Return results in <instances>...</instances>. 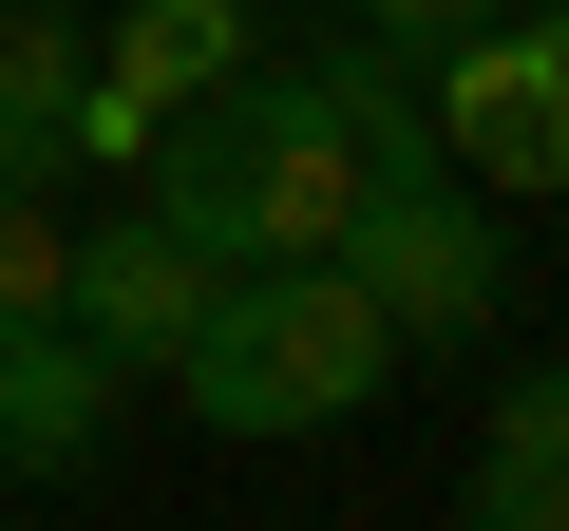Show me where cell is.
<instances>
[{
	"label": "cell",
	"mask_w": 569,
	"mask_h": 531,
	"mask_svg": "<svg viewBox=\"0 0 569 531\" xmlns=\"http://www.w3.org/2000/svg\"><path fill=\"white\" fill-rule=\"evenodd\" d=\"M0 323H77V228H58V190H0Z\"/></svg>",
	"instance_id": "obj_9"
},
{
	"label": "cell",
	"mask_w": 569,
	"mask_h": 531,
	"mask_svg": "<svg viewBox=\"0 0 569 531\" xmlns=\"http://www.w3.org/2000/svg\"><path fill=\"white\" fill-rule=\"evenodd\" d=\"M418 114H437V171H475L493 209H550V190H569V77L531 58V20H475V39L418 77Z\"/></svg>",
	"instance_id": "obj_4"
},
{
	"label": "cell",
	"mask_w": 569,
	"mask_h": 531,
	"mask_svg": "<svg viewBox=\"0 0 569 531\" xmlns=\"http://www.w3.org/2000/svg\"><path fill=\"white\" fill-rule=\"evenodd\" d=\"M550 209H569V190H550Z\"/></svg>",
	"instance_id": "obj_12"
},
{
	"label": "cell",
	"mask_w": 569,
	"mask_h": 531,
	"mask_svg": "<svg viewBox=\"0 0 569 531\" xmlns=\"http://www.w3.org/2000/svg\"><path fill=\"white\" fill-rule=\"evenodd\" d=\"M209 285H228V266H209V247H190L152 190H133L114 228H77V323L114 342V380H171V342L209 323Z\"/></svg>",
	"instance_id": "obj_5"
},
{
	"label": "cell",
	"mask_w": 569,
	"mask_h": 531,
	"mask_svg": "<svg viewBox=\"0 0 569 531\" xmlns=\"http://www.w3.org/2000/svg\"><path fill=\"white\" fill-rule=\"evenodd\" d=\"M361 20H380V58H418V77H437L475 20H512V0H361Z\"/></svg>",
	"instance_id": "obj_10"
},
{
	"label": "cell",
	"mask_w": 569,
	"mask_h": 531,
	"mask_svg": "<svg viewBox=\"0 0 569 531\" xmlns=\"http://www.w3.org/2000/svg\"><path fill=\"white\" fill-rule=\"evenodd\" d=\"M550 531H569V512H550Z\"/></svg>",
	"instance_id": "obj_13"
},
{
	"label": "cell",
	"mask_w": 569,
	"mask_h": 531,
	"mask_svg": "<svg viewBox=\"0 0 569 531\" xmlns=\"http://www.w3.org/2000/svg\"><path fill=\"white\" fill-rule=\"evenodd\" d=\"M171 380H190L209 437H342V418H380L399 323L361 304L342 247H284V266H228L209 285V323L171 342Z\"/></svg>",
	"instance_id": "obj_2"
},
{
	"label": "cell",
	"mask_w": 569,
	"mask_h": 531,
	"mask_svg": "<svg viewBox=\"0 0 569 531\" xmlns=\"http://www.w3.org/2000/svg\"><path fill=\"white\" fill-rule=\"evenodd\" d=\"M133 171H152V209H171L209 266H284V247H342V209L380 190V171H361V133L305 96V58H247V77L171 96Z\"/></svg>",
	"instance_id": "obj_1"
},
{
	"label": "cell",
	"mask_w": 569,
	"mask_h": 531,
	"mask_svg": "<svg viewBox=\"0 0 569 531\" xmlns=\"http://www.w3.org/2000/svg\"><path fill=\"white\" fill-rule=\"evenodd\" d=\"M531 58H550V77H569V0H550V20H531Z\"/></svg>",
	"instance_id": "obj_11"
},
{
	"label": "cell",
	"mask_w": 569,
	"mask_h": 531,
	"mask_svg": "<svg viewBox=\"0 0 569 531\" xmlns=\"http://www.w3.org/2000/svg\"><path fill=\"white\" fill-rule=\"evenodd\" d=\"M342 266H361V304L399 323V361H475L493 323H512V285H531V247L493 228V190L475 171H380L361 209H342Z\"/></svg>",
	"instance_id": "obj_3"
},
{
	"label": "cell",
	"mask_w": 569,
	"mask_h": 531,
	"mask_svg": "<svg viewBox=\"0 0 569 531\" xmlns=\"http://www.w3.org/2000/svg\"><path fill=\"white\" fill-rule=\"evenodd\" d=\"M77 20L58 0H0V190H58L77 171Z\"/></svg>",
	"instance_id": "obj_7"
},
{
	"label": "cell",
	"mask_w": 569,
	"mask_h": 531,
	"mask_svg": "<svg viewBox=\"0 0 569 531\" xmlns=\"http://www.w3.org/2000/svg\"><path fill=\"white\" fill-rule=\"evenodd\" d=\"M475 512H493V531H550V512H569V361H512V380H493Z\"/></svg>",
	"instance_id": "obj_8"
},
{
	"label": "cell",
	"mask_w": 569,
	"mask_h": 531,
	"mask_svg": "<svg viewBox=\"0 0 569 531\" xmlns=\"http://www.w3.org/2000/svg\"><path fill=\"white\" fill-rule=\"evenodd\" d=\"M114 437V342L96 323H0V474H77Z\"/></svg>",
	"instance_id": "obj_6"
}]
</instances>
